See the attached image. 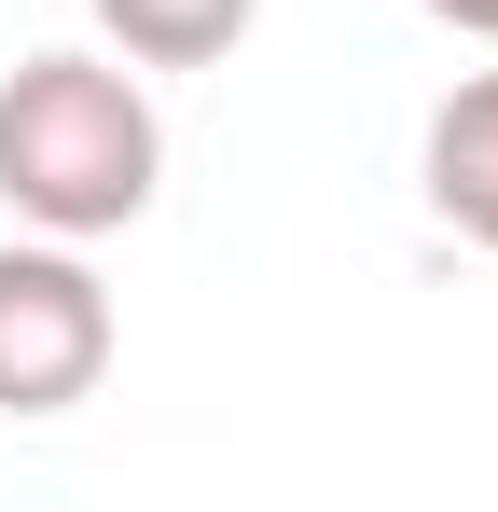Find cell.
Listing matches in <instances>:
<instances>
[{"mask_svg":"<svg viewBox=\"0 0 498 512\" xmlns=\"http://www.w3.org/2000/svg\"><path fill=\"white\" fill-rule=\"evenodd\" d=\"M166 194V125L125 56H14L0 70V208L28 236H125Z\"/></svg>","mask_w":498,"mask_h":512,"instance_id":"1","label":"cell"},{"mask_svg":"<svg viewBox=\"0 0 498 512\" xmlns=\"http://www.w3.org/2000/svg\"><path fill=\"white\" fill-rule=\"evenodd\" d=\"M111 374V291L83 236H14L0 250V416H70Z\"/></svg>","mask_w":498,"mask_h":512,"instance_id":"2","label":"cell"},{"mask_svg":"<svg viewBox=\"0 0 498 512\" xmlns=\"http://www.w3.org/2000/svg\"><path fill=\"white\" fill-rule=\"evenodd\" d=\"M415 180H429V208H443L471 250H498V70H471V84L429 111V153H415Z\"/></svg>","mask_w":498,"mask_h":512,"instance_id":"3","label":"cell"},{"mask_svg":"<svg viewBox=\"0 0 498 512\" xmlns=\"http://www.w3.org/2000/svg\"><path fill=\"white\" fill-rule=\"evenodd\" d=\"M83 14H97V42L125 70H222L263 28V0H83Z\"/></svg>","mask_w":498,"mask_h":512,"instance_id":"4","label":"cell"},{"mask_svg":"<svg viewBox=\"0 0 498 512\" xmlns=\"http://www.w3.org/2000/svg\"><path fill=\"white\" fill-rule=\"evenodd\" d=\"M415 14H443V28H471V42H498V0H415Z\"/></svg>","mask_w":498,"mask_h":512,"instance_id":"5","label":"cell"}]
</instances>
